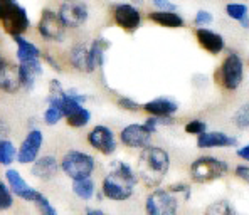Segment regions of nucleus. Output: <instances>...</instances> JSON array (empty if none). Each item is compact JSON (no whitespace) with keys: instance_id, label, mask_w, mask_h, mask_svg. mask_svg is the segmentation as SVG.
Returning a JSON list of instances; mask_svg holds the SVG:
<instances>
[{"instance_id":"f257e3e1","label":"nucleus","mask_w":249,"mask_h":215,"mask_svg":"<svg viewBox=\"0 0 249 215\" xmlns=\"http://www.w3.org/2000/svg\"><path fill=\"white\" fill-rule=\"evenodd\" d=\"M170 170V155L160 147L148 145L138 155L137 177L138 182L148 188H159Z\"/></svg>"},{"instance_id":"f03ea898","label":"nucleus","mask_w":249,"mask_h":215,"mask_svg":"<svg viewBox=\"0 0 249 215\" xmlns=\"http://www.w3.org/2000/svg\"><path fill=\"white\" fill-rule=\"evenodd\" d=\"M137 183V172L128 163L116 160L111 165V170L105 175L101 182V194L105 198L113 200V202H124L135 194Z\"/></svg>"},{"instance_id":"7ed1b4c3","label":"nucleus","mask_w":249,"mask_h":215,"mask_svg":"<svg viewBox=\"0 0 249 215\" xmlns=\"http://www.w3.org/2000/svg\"><path fill=\"white\" fill-rule=\"evenodd\" d=\"M229 172V165L226 160H221L217 156H199L190 163V180L194 183H212L215 180L224 178Z\"/></svg>"},{"instance_id":"20e7f679","label":"nucleus","mask_w":249,"mask_h":215,"mask_svg":"<svg viewBox=\"0 0 249 215\" xmlns=\"http://www.w3.org/2000/svg\"><path fill=\"white\" fill-rule=\"evenodd\" d=\"M0 24L10 37L22 35L31 29L27 10L17 0H0Z\"/></svg>"},{"instance_id":"39448f33","label":"nucleus","mask_w":249,"mask_h":215,"mask_svg":"<svg viewBox=\"0 0 249 215\" xmlns=\"http://www.w3.org/2000/svg\"><path fill=\"white\" fill-rule=\"evenodd\" d=\"M59 166L62 173L74 182V180H81V178H89L94 172L96 163H94V158L89 153L71 150L64 153V156H62L59 162Z\"/></svg>"},{"instance_id":"423d86ee","label":"nucleus","mask_w":249,"mask_h":215,"mask_svg":"<svg viewBox=\"0 0 249 215\" xmlns=\"http://www.w3.org/2000/svg\"><path fill=\"white\" fill-rule=\"evenodd\" d=\"M215 78H217L219 84L224 87L226 91H236L237 87L243 84L244 63H243V59H241L239 54L229 52L228 56L222 59Z\"/></svg>"},{"instance_id":"0eeeda50","label":"nucleus","mask_w":249,"mask_h":215,"mask_svg":"<svg viewBox=\"0 0 249 215\" xmlns=\"http://www.w3.org/2000/svg\"><path fill=\"white\" fill-rule=\"evenodd\" d=\"M177 195L172 194L168 188H153L145 200L146 215H177L178 214Z\"/></svg>"},{"instance_id":"6e6552de","label":"nucleus","mask_w":249,"mask_h":215,"mask_svg":"<svg viewBox=\"0 0 249 215\" xmlns=\"http://www.w3.org/2000/svg\"><path fill=\"white\" fill-rule=\"evenodd\" d=\"M66 25L62 24L57 12L51 9H44L37 22V32L42 39L49 42H62L66 39Z\"/></svg>"},{"instance_id":"1a4fd4ad","label":"nucleus","mask_w":249,"mask_h":215,"mask_svg":"<svg viewBox=\"0 0 249 215\" xmlns=\"http://www.w3.org/2000/svg\"><path fill=\"white\" fill-rule=\"evenodd\" d=\"M57 16L66 25V29H79L86 24L89 17V9L81 0H64L57 10Z\"/></svg>"},{"instance_id":"9d476101","label":"nucleus","mask_w":249,"mask_h":215,"mask_svg":"<svg viewBox=\"0 0 249 215\" xmlns=\"http://www.w3.org/2000/svg\"><path fill=\"white\" fill-rule=\"evenodd\" d=\"M44 145V133L37 128L27 131L25 138L22 140L20 147L17 148V162L20 165H32L39 158V153Z\"/></svg>"},{"instance_id":"9b49d317","label":"nucleus","mask_w":249,"mask_h":215,"mask_svg":"<svg viewBox=\"0 0 249 215\" xmlns=\"http://www.w3.org/2000/svg\"><path fill=\"white\" fill-rule=\"evenodd\" d=\"M113 20L124 32H135L142 27V12L133 3H116L113 7Z\"/></svg>"},{"instance_id":"f8f14e48","label":"nucleus","mask_w":249,"mask_h":215,"mask_svg":"<svg viewBox=\"0 0 249 215\" xmlns=\"http://www.w3.org/2000/svg\"><path fill=\"white\" fill-rule=\"evenodd\" d=\"M88 143L91 148H94L96 151H100L101 155L109 156L116 151L118 143H116V136L113 133L111 128L105 125H98L88 133Z\"/></svg>"},{"instance_id":"ddd939ff","label":"nucleus","mask_w":249,"mask_h":215,"mask_svg":"<svg viewBox=\"0 0 249 215\" xmlns=\"http://www.w3.org/2000/svg\"><path fill=\"white\" fill-rule=\"evenodd\" d=\"M5 183H7V187H9V190L12 192V195L19 197L24 202L34 203L36 198L41 195V192L36 190L34 187H31V185L25 182V178L20 175L19 170H16V168H9L5 172Z\"/></svg>"},{"instance_id":"4468645a","label":"nucleus","mask_w":249,"mask_h":215,"mask_svg":"<svg viewBox=\"0 0 249 215\" xmlns=\"http://www.w3.org/2000/svg\"><path fill=\"white\" fill-rule=\"evenodd\" d=\"M153 133L150 131L143 123H133V125H128L120 131V141L126 148H140L143 150L145 147H148L150 141H152Z\"/></svg>"},{"instance_id":"2eb2a0df","label":"nucleus","mask_w":249,"mask_h":215,"mask_svg":"<svg viewBox=\"0 0 249 215\" xmlns=\"http://www.w3.org/2000/svg\"><path fill=\"white\" fill-rule=\"evenodd\" d=\"M20 87L22 83H20L19 64L10 63V61H2V64H0V91L14 94Z\"/></svg>"},{"instance_id":"dca6fc26","label":"nucleus","mask_w":249,"mask_h":215,"mask_svg":"<svg viewBox=\"0 0 249 215\" xmlns=\"http://www.w3.org/2000/svg\"><path fill=\"white\" fill-rule=\"evenodd\" d=\"M237 145V138L231 136L224 131H206L197 136V148L207 150V148H232Z\"/></svg>"},{"instance_id":"f3484780","label":"nucleus","mask_w":249,"mask_h":215,"mask_svg":"<svg viewBox=\"0 0 249 215\" xmlns=\"http://www.w3.org/2000/svg\"><path fill=\"white\" fill-rule=\"evenodd\" d=\"M196 39H197V42H199V46L202 47L206 52L212 54V56H217V54H221L222 50L226 49L224 37L207 27H197Z\"/></svg>"},{"instance_id":"a211bd4d","label":"nucleus","mask_w":249,"mask_h":215,"mask_svg":"<svg viewBox=\"0 0 249 215\" xmlns=\"http://www.w3.org/2000/svg\"><path fill=\"white\" fill-rule=\"evenodd\" d=\"M59 170H61L59 162H57L56 156H53V155L39 156V158L31 165V175L42 182L53 180Z\"/></svg>"},{"instance_id":"6ab92c4d","label":"nucleus","mask_w":249,"mask_h":215,"mask_svg":"<svg viewBox=\"0 0 249 215\" xmlns=\"http://www.w3.org/2000/svg\"><path fill=\"white\" fill-rule=\"evenodd\" d=\"M69 63H71V66L76 71L84 72V74H91V72L96 71L93 59H91L89 46L88 44H76L72 47L71 52H69Z\"/></svg>"},{"instance_id":"aec40b11","label":"nucleus","mask_w":249,"mask_h":215,"mask_svg":"<svg viewBox=\"0 0 249 215\" xmlns=\"http://www.w3.org/2000/svg\"><path fill=\"white\" fill-rule=\"evenodd\" d=\"M142 109L148 113V116L172 118L178 111V104L170 98H155V99H150L145 104H142Z\"/></svg>"},{"instance_id":"412c9836","label":"nucleus","mask_w":249,"mask_h":215,"mask_svg":"<svg viewBox=\"0 0 249 215\" xmlns=\"http://www.w3.org/2000/svg\"><path fill=\"white\" fill-rule=\"evenodd\" d=\"M20 71V83L22 87L27 91H32L36 87V79L42 74V61H25V63H17Z\"/></svg>"},{"instance_id":"4be33fe9","label":"nucleus","mask_w":249,"mask_h":215,"mask_svg":"<svg viewBox=\"0 0 249 215\" xmlns=\"http://www.w3.org/2000/svg\"><path fill=\"white\" fill-rule=\"evenodd\" d=\"M12 39H14V42H16V46H17V50H16L17 63L42 59V50L39 49L34 42L27 41L24 35H14Z\"/></svg>"},{"instance_id":"5701e85b","label":"nucleus","mask_w":249,"mask_h":215,"mask_svg":"<svg viewBox=\"0 0 249 215\" xmlns=\"http://www.w3.org/2000/svg\"><path fill=\"white\" fill-rule=\"evenodd\" d=\"M148 19L153 24L165 29H182L185 25L184 17L178 12H168V10H153L148 14Z\"/></svg>"},{"instance_id":"b1692460","label":"nucleus","mask_w":249,"mask_h":215,"mask_svg":"<svg viewBox=\"0 0 249 215\" xmlns=\"http://www.w3.org/2000/svg\"><path fill=\"white\" fill-rule=\"evenodd\" d=\"M72 194L81 200H91L96 195V185H94L93 178H81V180L72 182Z\"/></svg>"},{"instance_id":"393cba45","label":"nucleus","mask_w":249,"mask_h":215,"mask_svg":"<svg viewBox=\"0 0 249 215\" xmlns=\"http://www.w3.org/2000/svg\"><path fill=\"white\" fill-rule=\"evenodd\" d=\"M109 46H111V42L106 41L103 37L94 39V41L89 44V54H91V59H93V64L96 69L105 64V52L109 49Z\"/></svg>"},{"instance_id":"a878e982","label":"nucleus","mask_w":249,"mask_h":215,"mask_svg":"<svg viewBox=\"0 0 249 215\" xmlns=\"http://www.w3.org/2000/svg\"><path fill=\"white\" fill-rule=\"evenodd\" d=\"M17 158V148L7 138H0V165L10 166Z\"/></svg>"},{"instance_id":"bb28decb","label":"nucleus","mask_w":249,"mask_h":215,"mask_svg":"<svg viewBox=\"0 0 249 215\" xmlns=\"http://www.w3.org/2000/svg\"><path fill=\"white\" fill-rule=\"evenodd\" d=\"M204 215H237V214L228 200H217V202H212L211 205H207V209L204 210Z\"/></svg>"},{"instance_id":"cd10ccee","label":"nucleus","mask_w":249,"mask_h":215,"mask_svg":"<svg viewBox=\"0 0 249 215\" xmlns=\"http://www.w3.org/2000/svg\"><path fill=\"white\" fill-rule=\"evenodd\" d=\"M226 14H228L229 19L241 22L249 16V7L243 2H231L226 5Z\"/></svg>"},{"instance_id":"c85d7f7f","label":"nucleus","mask_w":249,"mask_h":215,"mask_svg":"<svg viewBox=\"0 0 249 215\" xmlns=\"http://www.w3.org/2000/svg\"><path fill=\"white\" fill-rule=\"evenodd\" d=\"M234 125L239 130H249V103L241 104L232 115Z\"/></svg>"},{"instance_id":"c756f323","label":"nucleus","mask_w":249,"mask_h":215,"mask_svg":"<svg viewBox=\"0 0 249 215\" xmlns=\"http://www.w3.org/2000/svg\"><path fill=\"white\" fill-rule=\"evenodd\" d=\"M14 205V195L9 190L5 182L0 180V212H5Z\"/></svg>"},{"instance_id":"7c9ffc66","label":"nucleus","mask_w":249,"mask_h":215,"mask_svg":"<svg viewBox=\"0 0 249 215\" xmlns=\"http://www.w3.org/2000/svg\"><path fill=\"white\" fill-rule=\"evenodd\" d=\"M34 203H36V207H37V210L41 215H57V210L54 209V205L49 202V198H47L44 194L39 195Z\"/></svg>"},{"instance_id":"2f4dec72","label":"nucleus","mask_w":249,"mask_h":215,"mask_svg":"<svg viewBox=\"0 0 249 215\" xmlns=\"http://www.w3.org/2000/svg\"><path fill=\"white\" fill-rule=\"evenodd\" d=\"M184 130H185L187 134L199 136V134H202L207 131V125H206V121H202V119H190V121L185 125Z\"/></svg>"},{"instance_id":"473e14b6","label":"nucleus","mask_w":249,"mask_h":215,"mask_svg":"<svg viewBox=\"0 0 249 215\" xmlns=\"http://www.w3.org/2000/svg\"><path fill=\"white\" fill-rule=\"evenodd\" d=\"M168 190L172 192L174 195H177V197H182V200H190V197H192V188H190V185H187V183H172V185H168Z\"/></svg>"},{"instance_id":"72a5a7b5","label":"nucleus","mask_w":249,"mask_h":215,"mask_svg":"<svg viewBox=\"0 0 249 215\" xmlns=\"http://www.w3.org/2000/svg\"><path fill=\"white\" fill-rule=\"evenodd\" d=\"M118 106L124 109V111H130V113H137V111H140L142 109V104H138L135 99H131V98H128V96H122V98H118Z\"/></svg>"},{"instance_id":"f704fd0d","label":"nucleus","mask_w":249,"mask_h":215,"mask_svg":"<svg viewBox=\"0 0 249 215\" xmlns=\"http://www.w3.org/2000/svg\"><path fill=\"white\" fill-rule=\"evenodd\" d=\"M212 20H214V16L209 10H199L196 14V17H194V24L197 27H206V25L212 24Z\"/></svg>"},{"instance_id":"c9c22d12","label":"nucleus","mask_w":249,"mask_h":215,"mask_svg":"<svg viewBox=\"0 0 249 215\" xmlns=\"http://www.w3.org/2000/svg\"><path fill=\"white\" fill-rule=\"evenodd\" d=\"M155 10H168V12H177V5L170 0H152Z\"/></svg>"},{"instance_id":"e433bc0d","label":"nucleus","mask_w":249,"mask_h":215,"mask_svg":"<svg viewBox=\"0 0 249 215\" xmlns=\"http://www.w3.org/2000/svg\"><path fill=\"white\" fill-rule=\"evenodd\" d=\"M234 175H236L239 180H243L244 183L249 185V165H237L234 168Z\"/></svg>"},{"instance_id":"4c0bfd02","label":"nucleus","mask_w":249,"mask_h":215,"mask_svg":"<svg viewBox=\"0 0 249 215\" xmlns=\"http://www.w3.org/2000/svg\"><path fill=\"white\" fill-rule=\"evenodd\" d=\"M42 59L46 61V63L49 64L51 67L54 69V71H57V72H61V71H62V69H61V66H59V63H57L56 59H53V56H51V54H47V52L44 54V52H42Z\"/></svg>"},{"instance_id":"58836bf2","label":"nucleus","mask_w":249,"mask_h":215,"mask_svg":"<svg viewBox=\"0 0 249 215\" xmlns=\"http://www.w3.org/2000/svg\"><path fill=\"white\" fill-rule=\"evenodd\" d=\"M236 155L239 156L241 160H244V162H249V145H244V147L237 148Z\"/></svg>"},{"instance_id":"ea45409f","label":"nucleus","mask_w":249,"mask_h":215,"mask_svg":"<svg viewBox=\"0 0 249 215\" xmlns=\"http://www.w3.org/2000/svg\"><path fill=\"white\" fill-rule=\"evenodd\" d=\"M7 134H9V126L3 121H0V138H5Z\"/></svg>"},{"instance_id":"a19ab883","label":"nucleus","mask_w":249,"mask_h":215,"mask_svg":"<svg viewBox=\"0 0 249 215\" xmlns=\"http://www.w3.org/2000/svg\"><path fill=\"white\" fill-rule=\"evenodd\" d=\"M84 215H106V214L103 212V210H100V209H88Z\"/></svg>"},{"instance_id":"79ce46f5","label":"nucleus","mask_w":249,"mask_h":215,"mask_svg":"<svg viewBox=\"0 0 249 215\" xmlns=\"http://www.w3.org/2000/svg\"><path fill=\"white\" fill-rule=\"evenodd\" d=\"M239 24H241V27H243V29H249V16L246 17V19L241 20Z\"/></svg>"},{"instance_id":"37998d69","label":"nucleus","mask_w":249,"mask_h":215,"mask_svg":"<svg viewBox=\"0 0 249 215\" xmlns=\"http://www.w3.org/2000/svg\"><path fill=\"white\" fill-rule=\"evenodd\" d=\"M2 61H3V59H2V57H0V64H2Z\"/></svg>"},{"instance_id":"c03bdc74","label":"nucleus","mask_w":249,"mask_h":215,"mask_svg":"<svg viewBox=\"0 0 249 215\" xmlns=\"http://www.w3.org/2000/svg\"><path fill=\"white\" fill-rule=\"evenodd\" d=\"M248 64H249V61H248Z\"/></svg>"}]
</instances>
